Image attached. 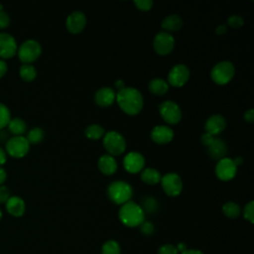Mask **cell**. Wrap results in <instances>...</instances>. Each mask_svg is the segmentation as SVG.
<instances>
[{"label": "cell", "mask_w": 254, "mask_h": 254, "mask_svg": "<svg viewBox=\"0 0 254 254\" xmlns=\"http://www.w3.org/2000/svg\"><path fill=\"white\" fill-rule=\"evenodd\" d=\"M226 30H227L226 26H225L224 24H220V25H218V26L216 27L215 33H216L217 35H222V34H224V33L226 32Z\"/></svg>", "instance_id": "cell-43"}, {"label": "cell", "mask_w": 254, "mask_h": 254, "mask_svg": "<svg viewBox=\"0 0 254 254\" xmlns=\"http://www.w3.org/2000/svg\"><path fill=\"white\" fill-rule=\"evenodd\" d=\"M8 141V131L1 129L0 130V142H7Z\"/></svg>", "instance_id": "cell-45"}, {"label": "cell", "mask_w": 254, "mask_h": 254, "mask_svg": "<svg viewBox=\"0 0 254 254\" xmlns=\"http://www.w3.org/2000/svg\"><path fill=\"white\" fill-rule=\"evenodd\" d=\"M10 190L6 186H0V203H4L10 197Z\"/></svg>", "instance_id": "cell-39"}, {"label": "cell", "mask_w": 254, "mask_h": 254, "mask_svg": "<svg viewBox=\"0 0 254 254\" xmlns=\"http://www.w3.org/2000/svg\"><path fill=\"white\" fill-rule=\"evenodd\" d=\"M148 88L155 95H164L169 90V83L164 78L156 77L150 80Z\"/></svg>", "instance_id": "cell-23"}, {"label": "cell", "mask_w": 254, "mask_h": 254, "mask_svg": "<svg viewBox=\"0 0 254 254\" xmlns=\"http://www.w3.org/2000/svg\"><path fill=\"white\" fill-rule=\"evenodd\" d=\"M17 53L20 61L23 64H30L41 56L42 47L37 40L28 39L20 45Z\"/></svg>", "instance_id": "cell-6"}, {"label": "cell", "mask_w": 254, "mask_h": 254, "mask_svg": "<svg viewBox=\"0 0 254 254\" xmlns=\"http://www.w3.org/2000/svg\"><path fill=\"white\" fill-rule=\"evenodd\" d=\"M222 212L228 218H236L241 213V208L238 203L234 201H227L222 205Z\"/></svg>", "instance_id": "cell-28"}, {"label": "cell", "mask_w": 254, "mask_h": 254, "mask_svg": "<svg viewBox=\"0 0 254 254\" xmlns=\"http://www.w3.org/2000/svg\"><path fill=\"white\" fill-rule=\"evenodd\" d=\"M44 130L41 127H34L32 128L26 137L29 144H38L40 143L44 138Z\"/></svg>", "instance_id": "cell-30"}, {"label": "cell", "mask_w": 254, "mask_h": 254, "mask_svg": "<svg viewBox=\"0 0 254 254\" xmlns=\"http://www.w3.org/2000/svg\"><path fill=\"white\" fill-rule=\"evenodd\" d=\"M95 103L102 107H107L113 104L116 100V93L115 91L109 86L100 87L94 94Z\"/></svg>", "instance_id": "cell-18"}, {"label": "cell", "mask_w": 254, "mask_h": 254, "mask_svg": "<svg viewBox=\"0 0 254 254\" xmlns=\"http://www.w3.org/2000/svg\"><path fill=\"white\" fill-rule=\"evenodd\" d=\"M19 73H20L21 78L24 79L25 81H32L37 76V69L34 65H32L30 64H23L20 66Z\"/></svg>", "instance_id": "cell-26"}, {"label": "cell", "mask_w": 254, "mask_h": 254, "mask_svg": "<svg viewBox=\"0 0 254 254\" xmlns=\"http://www.w3.org/2000/svg\"><path fill=\"white\" fill-rule=\"evenodd\" d=\"M134 4L141 11H149L154 3L152 0H134Z\"/></svg>", "instance_id": "cell-36"}, {"label": "cell", "mask_w": 254, "mask_h": 254, "mask_svg": "<svg viewBox=\"0 0 254 254\" xmlns=\"http://www.w3.org/2000/svg\"><path fill=\"white\" fill-rule=\"evenodd\" d=\"M227 24L232 28H239L244 24V20L240 15H231L227 18Z\"/></svg>", "instance_id": "cell-35"}, {"label": "cell", "mask_w": 254, "mask_h": 254, "mask_svg": "<svg viewBox=\"0 0 254 254\" xmlns=\"http://www.w3.org/2000/svg\"><path fill=\"white\" fill-rule=\"evenodd\" d=\"M163 190L169 196H177L183 190V181L176 173L165 174L160 181Z\"/></svg>", "instance_id": "cell-9"}, {"label": "cell", "mask_w": 254, "mask_h": 254, "mask_svg": "<svg viewBox=\"0 0 254 254\" xmlns=\"http://www.w3.org/2000/svg\"><path fill=\"white\" fill-rule=\"evenodd\" d=\"M159 112L165 122L169 124H177L182 119V110L177 102L173 100H165L159 105Z\"/></svg>", "instance_id": "cell-7"}, {"label": "cell", "mask_w": 254, "mask_h": 254, "mask_svg": "<svg viewBox=\"0 0 254 254\" xmlns=\"http://www.w3.org/2000/svg\"><path fill=\"white\" fill-rule=\"evenodd\" d=\"M176 248H177V250H178V252H179V253H182V252H184L186 249H188V248H187V246H186V244H185V243H183V242L178 243V245L176 246Z\"/></svg>", "instance_id": "cell-48"}, {"label": "cell", "mask_w": 254, "mask_h": 254, "mask_svg": "<svg viewBox=\"0 0 254 254\" xmlns=\"http://www.w3.org/2000/svg\"><path fill=\"white\" fill-rule=\"evenodd\" d=\"M139 228H140V231L143 235H146V236H150L152 235L154 232H155V226L152 222L150 221H146L144 220L140 225H139Z\"/></svg>", "instance_id": "cell-34"}, {"label": "cell", "mask_w": 254, "mask_h": 254, "mask_svg": "<svg viewBox=\"0 0 254 254\" xmlns=\"http://www.w3.org/2000/svg\"><path fill=\"white\" fill-rule=\"evenodd\" d=\"M161 27L165 32L171 34L172 32H176L183 27V19L178 14H171L164 18Z\"/></svg>", "instance_id": "cell-22"}, {"label": "cell", "mask_w": 254, "mask_h": 254, "mask_svg": "<svg viewBox=\"0 0 254 254\" xmlns=\"http://www.w3.org/2000/svg\"><path fill=\"white\" fill-rule=\"evenodd\" d=\"M243 216L250 223L254 222V202H253V200H251L245 204V206L243 208Z\"/></svg>", "instance_id": "cell-33"}, {"label": "cell", "mask_w": 254, "mask_h": 254, "mask_svg": "<svg viewBox=\"0 0 254 254\" xmlns=\"http://www.w3.org/2000/svg\"><path fill=\"white\" fill-rule=\"evenodd\" d=\"M5 203H6V209L11 215L15 217H19L24 214L26 205H25V201L20 196L12 195L8 198V200Z\"/></svg>", "instance_id": "cell-20"}, {"label": "cell", "mask_w": 254, "mask_h": 254, "mask_svg": "<svg viewBox=\"0 0 254 254\" xmlns=\"http://www.w3.org/2000/svg\"><path fill=\"white\" fill-rule=\"evenodd\" d=\"M86 25V17L81 11L71 12L65 21L66 29L71 34L80 33Z\"/></svg>", "instance_id": "cell-15"}, {"label": "cell", "mask_w": 254, "mask_h": 254, "mask_svg": "<svg viewBox=\"0 0 254 254\" xmlns=\"http://www.w3.org/2000/svg\"><path fill=\"white\" fill-rule=\"evenodd\" d=\"M207 153L211 159H214L217 161L224 158L225 155L227 154L226 143L222 139L214 137L210 145L207 146Z\"/></svg>", "instance_id": "cell-19"}, {"label": "cell", "mask_w": 254, "mask_h": 254, "mask_svg": "<svg viewBox=\"0 0 254 254\" xmlns=\"http://www.w3.org/2000/svg\"><path fill=\"white\" fill-rule=\"evenodd\" d=\"M1 218H2V211H1V209H0V220H1Z\"/></svg>", "instance_id": "cell-51"}, {"label": "cell", "mask_w": 254, "mask_h": 254, "mask_svg": "<svg viewBox=\"0 0 254 254\" xmlns=\"http://www.w3.org/2000/svg\"><path fill=\"white\" fill-rule=\"evenodd\" d=\"M84 134L87 138H89L91 140H97L104 136L105 131H104L103 127L99 124H90L85 128Z\"/></svg>", "instance_id": "cell-27"}, {"label": "cell", "mask_w": 254, "mask_h": 254, "mask_svg": "<svg viewBox=\"0 0 254 254\" xmlns=\"http://www.w3.org/2000/svg\"><path fill=\"white\" fill-rule=\"evenodd\" d=\"M116 101L123 112L128 115L138 114L144 106L142 93L135 87L125 86L116 93Z\"/></svg>", "instance_id": "cell-1"}, {"label": "cell", "mask_w": 254, "mask_h": 254, "mask_svg": "<svg viewBox=\"0 0 254 254\" xmlns=\"http://www.w3.org/2000/svg\"><path fill=\"white\" fill-rule=\"evenodd\" d=\"M161 174L154 168H146L141 172V180L147 185H157L161 181Z\"/></svg>", "instance_id": "cell-24"}, {"label": "cell", "mask_w": 254, "mask_h": 254, "mask_svg": "<svg viewBox=\"0 0 254 254\" xmlns=\"http://www.w3.org/2000/svg\"><path fill=\"white\" fill-rule=\"evenodd\" d=\"M232 160H233L234 164L236 165V167L240 166V165L242 164V162H243V158H242V157H240V156H237V157H235V158H234V159H232Z\"/></svg>", "instance_id": "cell-50"}, {"label": "cell", "mask_w": 254, "mask_h": 254, "mask_svg": "<svg viewBox=\"0 0 254 254\" xmlns=\"http://www.w3.org/2000/svg\"><path fill=\"white\" fill-rule=\"evenodd\" d=\"M225 127H226V120L220 114L211 115L206 119L204 123L205 132L214 137L220 134L225 129Z\"/></svg>", "instance_id": "cell-16"}, {"label": "cell", "mask_w": 254, "mask_h": 254, "mask_svg": "<svg viewBox=\"0 0 254 254\" xmlns=\"http://www.w3.org/2000/svg\"><path fill=\"white\" fill-rule=\"evenodd\" d=\"M100 254H121V248L117 241L107 240L101 247Z\"/></svg>", "instance_id": "cell-29"}, {"label": "cell", "mask_w": 254, "mask_h": 254, "mask_svg": "<svg viewBox=\"0 0 254 254\" xmlns=\"http://www.w3.org/2000/svg\"><path fill=\"white\" fill-rule=\"evenodd\" d=\"M213 139H214V136H212V135H210V134H208V133H203L202 135H201V137H200V140H201V143L204 145V146H209L210 145V143L213 141Z\"/></svg>", "instance_id": "cell-40"}, {"label": "cell", "mask_w": 254, "mask_h": 254, "mask_svg": "<svg viewBox=\"0 0 254 254\" xmlns=\"http://www.w3.org/2000/svg\"><path fill=\"white\" fill-rule=\"evenodd\" d=\"M7 68H8V66H7L6 62L4 60L0 59V77H2L6 73Z\"/></svg>", "instance_id": "cell-42"}, {"label": "cell", "mask_w": 254, "mask_h": 254, "mask_svg": "<svg viewBox=\"0 0 254 254\" xmlns=\"http://www.w3.org/2000/svg\"><path fill=\"white\" fill-rule=\"evenodd\" d=\"M243 118L246 122H249V123L253 122L254 121V110L252 108L246 110L243 114Z\"/></svg>", "instance_id": "cell-41"}, {"label": "cell", "mask_w": 254, "mask_h": 254, "mask_svg": "<svg viewBox=\"0 0 254 254\" xmlns=\"http://www.w3.org/2000/svg\"><path fill=\"white\" fill-rule=\"evenodd\" d=\"M6 178H7L6 171L4 170V168L0 167V186L3 185V183L6 181Z\"/></svg>", "instance_id": "cell-44"}, {"label": "cell", "mask_w": 254, "mask_h": 254, "mask_svg": "<svg viewBox=\"0 0 254 254\" xmlns=\"http://www.w3.org/2000/svg\"><path fill=\"white\" fill-rule=\"evenodd\" d=\"M103 147L108 155L118 156L126 150V140L117 131H108L103 136Z\"/></svg>", "instance_id": "cell-4"}, {"label": "cell", "mask_w": 254, "mask_h": 254, "mask_svg": "<svg viewBox=\"0 0 254 254\" xmlns=\"http://www.w3.org/2000/svg\"><path fill=\"white\" fill-rule=\"evenodd\" d=\"M235 73V67L229 61H221L213 65L210 71L211 79L219 84L223 85L228 83Z\"/></svg>", "instance_id": "cell-5"}, {"label": "cell", "mask_w": 254, "mask_h": 254, "mask_svg": "<svg viewBox=\"0 0 254 254\" xmlns=\"http://www.w3.org/2000/svg\"><path fill=\"white\" fill-rule=\"evenodd\" d=\"M158 254H179V252L175 245L164 244L158 249Z\"/></svg>", "instance_id": "cell-37"}, {"label": "cell", "mask_w": 254, "mask_h": 254, "mask_svg": "<svg viewBox=\"0 0 254 254\" xmlns=\"http://www.w3.org/2000/svg\"><path fill=\"white\" fill-rule=\"evenodd\" d=\"M11 119V113L9 108L4 104L0 102V130L4 129L9 123Z\"/></svg>", "instance_id": "cell-32"}, {"label": "cell", "mask_w": 254, "mask_h": 254, "mask_svg": "<svg viewBox=\"0 0 254 254\" xmlns=\"http://www.w3.org/2000/svg\"><path fill=\"white\" fill-rule=\"evenodd\" d=\"M107 194L111 201L122 205L130 201L133 195V189L127 182L114 181L108 186Z\"/></svg>", "instance_id": "cell-3"}, {"label": "cell", "mask_w": 254, "mask_h": 254, "mask_svg": "<svg viewBox=\"0 0 254 254\" xmlns=\"http://www.w3.org/2000/svg\"><path fill=\"white\" fill-rule=\"evenodd\" d=\"M190 69L184 64H178L174 65L168 74V83L169 85L175 87H182L187 83L190 78Z\"/></svg>", "instance_id": "cell-11"}, {"label": "cell", "mask_w": 254, "mask_h": 254, "mask_svg": "<svg viewBox=\"0 0 254 254\" xmlns=\"http://www.w3.org/2000/svg\"><path fill=\"white\" fill-rule=\"evenodd\" d=\"M144 166L145 158L139 152H129L123 159V167L130 174H137L142 172Z\"/></svg>", "instance_id": "cell-13"}, {"label": "cell", "mask_w": 254, "mask_h": 254, "mask_svg": "<svg viewBox=\"0 0 254 254\" xmlns=\"http://www.w3.org/2000/svg\"><path fill=\"white\" fill-rule=\"evenodd\" d=\"M180 254H203V253L197 249H186L184 252Z\"/></svg>", "instance_id": "cell-47"}, {"label": "cell", "mask_w": 254, "mask_h": 254, "mask_svg": "<svg viewBox=\"0 0 254 254\" xmlns=\"http://www.w3.org/2000/svg\"><path fill=\"white\" fill-rule=\"evenodd\" d=\"M114 85H115V87H116V88H118V90H119V89H121V88H123V87H125V85H124V81H123L122 79H117V80L115 81Z\"/></svg>", "instance_id": "cell-49"}, {"label": "cell", "mask_w": 254, "mask_h": 254, "mask_svg": "<svg viewBox=\"0 0 254 254\" xmlns=\"http://www.w3.org/2000/svg\"><path fill=\"white\" fill-rule=\"evenodd\" d=\"M174 138V130L166 125H157L151 131V139L160 145L170 143Z\"/></svg>", "instance_id": "cell-17"}, {"label": "cell", "mask_w": 254, "mask_h": 254, "mask_svg": "<svg viewBox=\"0 0 254 254\" xmlns=\"http://www.w3.org/2000/svg\"><path fill=\"white\" fill-rule=\"evenodd\" d=\"M6 162V152L2 147H0V166Z\"/></svg>", "instance_id": "cell-46"}, {"label": "cell", "mask_w": 254, "mask_h": 254, "mask_svg": "<svg viewBox=\"0 0 254 254\" xmlns=\"http://www.w3.org/2000/svg\"><path fill=\"white\" fill-rule=\"evenodd\" d=\"M18 50L15 38L8 33H0V57L8 59L13 57Z\"/></svg>", "instance_id": "cell-14"}, {"label": "cell", "mask_w": 254, "mask_h": 254, "mask_svg": "<svg viewBox=\"0 0 254 254\" xmlns=\"http://www.w3.org/2000/svg\"><path fill=\"white\" fill-rule=\"evenodd\" d=\"M99 171L106 176L113 175L117 171V162L113 156L105 154L98 159L97 163Z\"/></svg>", "instance_id": "cell-21"}, {"label": "cell", "mask_w": 254, "mask_h": 254, "mask_svg": "<svg viewBox=\"0 0 254 254\" xmlns=\"http://www.w3.org/2000/svg\"><path fill=\"white\" fill-rule=\"evenodd\" d=\"M153 48L158 55L167 56L175 48V38L168 32H159L153 40Z\"/></svg>", "instance_id": "cell-10"}, {"label": "cell", "mask_w": 254, "mask_h": 254, "mask_svg": "<svg viewBox=\"0 0 254 254\" xmlns=\"http://www.w3.org/2000/svg\"><path fill=\"white\" fill-rule=\"evenodd\" d=\"M10 24V17L7 12L0 10V29L8 27Z\"/></svg>", "instance_id": "cell-38"}, {"label": "cell", "mask_w": 254, "mask_h": 254, "mask_svg": "<svg viewBox=\"0 0 254 254\" xmlns=\"http://www.w3.org/2000/svg\"><path fill=\"white\" fill-rule=\"evenodd\" d=\"M7 126H8L9 132L15 136H22V134H24L27 129L26 122L19 117L11 118Z\"/></svg>", "instance_id": "cell-25"}, {"label": "cell", "mask_w": 254, "mask_h": 254, "mask_svg": "<svg viewBox=\"0 0 254 254\" xmlns=\"http://www.w3.org/2000/svg\"><path fill=\"white\" fill-rule=\"evenodd\" d=\"M141 207L144 212L154 213L158 209V201L153 196H146L142 201Z\"/></svg>", "instance_id": "cell-31"}, {"label": "cell", "mask_w": 254, "mask_h": 254, "mask_svg": "<svg viewBox=\"0 0 254 254\" xmlns=\"http://www.w3.org/2000/svg\"><path fill=\"white\" fill-rule=\"evenodd\" d=\"M118 216L120 221L128 227L139 226L145 220V212L141 205L131 200L121 205Z\"/></svg>", "instance_id": "cell-2"}, {"label": "cell", "mask_w": 254, "mask_h": 254, "mask_svg": "<svg viewBox=\"0 0 254 254\" xmlns=\"http://www.w3.org/2000/svg\"><path fill=\"white\" fill-rule=\"evenodd\" d=\"M30 149V144L24 136H13L5 144V151L14 158L24 157Z\"/></svg>", "instance_id": "cell-8"}, {"label": "cell", "mask_w": 254, "mask_h": 254, "mask_svg": "<svg viewBox=\"0 0 254 254\" xmlns=\"http://www.w3.org/2000/svg\"><path fill=\"white\" fill-rule=\"evenodd\" d=\"M215 175L220 181H230L232 180L237 172V167L234 164L233 160L227 157H224L217 161L215 166Z\"/></svg>", "instance_id": "cell-12"}]
</instances>
